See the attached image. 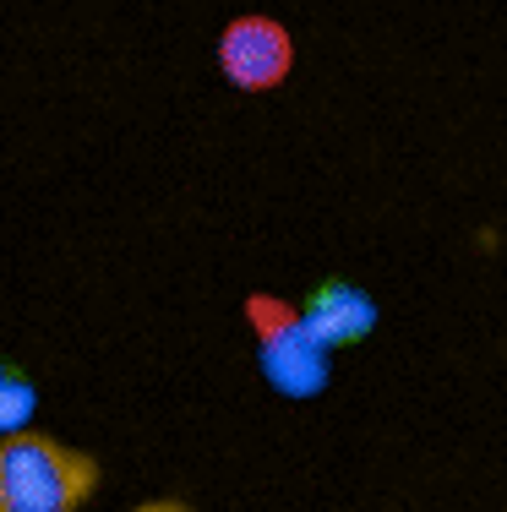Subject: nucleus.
I'll use <instances>...</instances> for the list:
<instances>
[{
  "instance_id": "4",
  "label": "nucleus",
  "mask_w": 507,
  "mask_h": 512,
  "mask_svg": "<svg viewBox=\"0 0 507 512\" xmlns=\"http://www.w3.org/2000/svg\"><path fill=\"white\" fill-rule=\"evenodd\" d=\"M300 311H306V327L317 333V344L328 349V355L366 344V338L377 333V322H382L377 295L360 289L355 278H317L311 295L300 300Z\"/></svg>"
},
{
  "instance_id": "5",
  "label": "nucleus",
  "mask_w": 507,
  "mask_h": 512,
  "mask_svg": "<svg viewBox=\"0 0 507 512\" xmlns=\"http://www.w3.org/2000/svg\"><path fill=\"white\" fill-rule=\"evenodd\" d=\"M33 414H39V382L17 360L0 355V442L17 431H33Z\"/></svg>"
},
{
  "instance_id": "2",
  "label": "nucleus",
  "mask_w": 507,
  "mask_h": 512,
  "mask_svg": "<svg viewBox=\"0 0 507 512\" xmlns=\"http://www.w3.org/2000/svg\"><path fill=\"white\" fill-rule=\"evenodd\" d=\"M257 344V371L289 404H311L333 387V355L317 344V333L306 327V311L295 306L279 289H246L240 300Z\"/></svg>"
},
{
  "instance_id": "1",
  "label": "nucleus",
  "mask_w": 507,
  "mask_h": 512,
  "mask_svg": "<svg viewBox=\"0 0 507 512\" xmlns=\"http://www.w3.org/2000/svg\"><path fill=\"white\" fill-rule=\"evenodd\" d=\"M99 458L50 431H17L0 442V512H82L99 496Z\"/></svg>"
},
{
  "instance_id": "6",
  "label": "nucleus",
  "mask_w": 507,
  "mask_h": 512,
  "mask_svg": "<svg viewBox=\"0 0 507 512\" xmlns=\"http://www.w3.org/2000/svg\"><path fill=\"white\" fill-rule=\"evenodd\" d=\"M126 512H191V502H180V496H148V502L126 507Z\"/></svg>"
},
{
  "instance_id": "3",
  "label": "nucleus",
  "mask_w": 507,
  "mask_h": 512,
  "mask_svg": "<svg viewBox=\"0 0 507 512\" xmlns=\"http://www.w3.org/2000/svg\"><path fill=\"white\" fill-rule=\"evenodd\" d=\"M219 77L240 93H273L295 71V33L268 11H240L219 28Z\"/></svg>"
}]
</instances>
